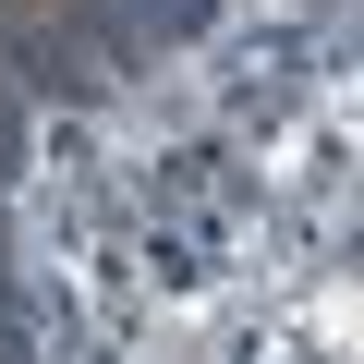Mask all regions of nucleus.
Here are the masks:
<instances>
[{
    "instance_id": "1",
    "label": "nucleus",
    "mask_w": 364,
    "mask_h": 364,
    "mask_svg": "<svg viewBox=\"0 0 364 364\" xmlns=\"http://www.w3.org/2000/svg\"><path fill=\"white\" fill-rule=\"evenodd\" d=\"M0 158H13V109H0Z\"/></svg>"
}]
</instances>
